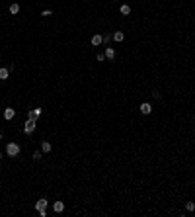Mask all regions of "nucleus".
I'll return each instance as SVG.
<instances>
[{
	"label": "nucleus",
	"mask_w": 195,
	"mask_h": 217,
	"mask_svg": "<svg viewBox=\"0 0 195 217\" xmlns=\"http://www.w3.org/2000/svg\"><path fill=\"white\" fill-rule=\"evenodd\" d=\"M39 116H41V108H35V110H29V113H27V118H31V119H37Z\"/></svg>",
	"instance_id": "nucleus-9"
},
{
	"label": "nucleus",
	"mask_w": 195,
	"mask_h": 217,
	"mask_svg": "<svg viewBox=\"0 0 195 217\" xmlns=\"http://www.w3.org/2000/svg\"><path fill=\"white\" fill-rule=\"evenodd\" d=\"M193 119H195V116H193Z\"/></svg>",
	"instance_id": "nucleus-23"
},
{
	"label": "nucleus",
	"mask_w": 195,
	"mask_h": 217,
	"mask_svg": "<svg viewBox=\"0 0 195 217\" xmlns=\"http://www.w3.org/2000/svg\"><path fill=\"white\" fill-rule=\"evenodd\" d=\"M14 116H16V110H14V108H6V110H4V119L10 121V119H14Z\"/></svg>",
	"instance_id": "nucleus-6"
},
{
	"label": "nucleus",
	"mask_w": 195,
	"mask_h": 217,
	"mask_svg": "<svg viewBox=\"0 0 195 217\" xmlns=\"http://www.w3.org/2000/svg\"><path fill=\"white\" fill-rule=\"evenodd\" d=\"M18 12H20V4H18V2L10 4V14H18Z\"/></svg>",
	"instance_id": "nucleus-14"
},
{
	"label": "nucleus",
	"mask_w": 195,
	"mask_h": 217,
	"mask_svg": "<svg viewBox=\"0 0 195 217\" xmlns=\"http://www.w3.org/2000/svg\"><path fill=\"white\" fill-rule=\"evenodd\" d=\"M10 74V69H0V80H6Z\"/></svg>",
	"instance_id": "nucleus-13"
},
{
	"label": "nucleus",
	"mask_w": 195,
	"mask_h": 217,
	"mask_svg": "<svg viewBox=\"0 0 195 217\" xmlns=\"http://www.w3.org/2000/svg\"><path fill=\"white\" fill-rule=\"evenodd\" d=\"M119 12L123 14V16H129V14H131V6H129V4H123V6L119 8Z\"/></svg>",
	"instance_id": "nucleus-11"
},
{
	"label": "nucleus",
	"mask_w": 195,
	"mask_h": 217,
	"mask_svg": "<svg viewBox=\"0 0 195 217\" xmlns=\"http://www.w3.org/2000/svg\"><path fill=\"white\" fill-rule=\"evenodd\" d=\"M6 155L8 157H18L20 155V145L18 143H8L6 145Z\"/></svg>",
	"instance_id": "nucleus-1"
},
{
	"label": "nucleus",
	"mask_w": 195,
	"mask_h": 217,
	"mask_svg": "<svg viewBox=\"0 0 195 217\" xmlns=\"http://www.w3.org/2000/svg\"><path fill=\"white\" fill-rule=\"evenodd\" d=\"M102 43H104V35L96 33V35L92 37V45H94V47H98V45H102Z\"/></svg>",
	"instance_id": "nucleus-5"
},
{
	"label": "nucleus",
	"mask_w": 195,
	"mask_h": 217,
	"mask_svg": "<svg viewBox=\"0 0 195 217\" xmlns=\"http://www.w3.org/2000/svg\"><path fill=\"white\" fill-rule=\"evenodd\" d=\"M31 157H33V160H39V158L43 157V151H41V149H39V151H35V153H33Z\"/></svg>",
	"instance_id": "nucleus-15"
},
{
	"label": "nucleus",
	"mask_w": 195,
	"mask_h": 217,
	"mask_svg": "<svg viewBox=\"0 0 195 217\" xmlns=\"http://www.w3.org/2000/svg\"><path fill=\"white\" fill-rule=\"evenodd\" d=\"M0 158H2V153H0Z\"/></svg>",
	"instance_id": "nucleus-22"
},
{
	"label": "nucleus",
	"mask_w": 195,
	"mask_h": 217,
	"mask_svg": "<svg viewBox=\"0 0 195 217\" xmlns=\"http://www.w3.org/2000/svg\"><path fill=\"white\" fill-rule=\"evenodd\" d=\"M41 16H53V12H51V10H43V12H41Z\"/></svg>",
	"instance_id": "nucleus-20"
},
{
	"label": "nucleus",
	"mask_w": 195,
	"mask_h": 217,
	"mask_svg": "<svg viewBox=\"0 0 195 217\" xmlns=\"http://www.w3.org/2000/svg\"><path fill=\"white\" fill-rule=\"evenodd\" d=\"M152 98H154V100H160V92H158V90H154V92H152Z\"/></svg>",
	"instance_id": "nucleus-19"
},
{
	"label": "nucleus",
	"mask_w": 195,
	"mask_h": 217,
	"mask_svg": "<svg viewBox=\"0 0 195 217\" xmlns=\"http://www.w3.org/2000/svg\"><path fill=\"white\" fill-rule=\"evenodd\" d=\"M0 141H2V131H0Z\"/></svg>",
	"instance_id": "nucleus-21"
},
{
	"label": "nucleus",
	"mask_w": 195,
	"mask_h": 217,
	"mask_svg": "<svg viewBox=\"0 0 195 217\" xmlns=\"http://www.w3.org/2000/svg\"><path fill=\"white\" fill-rule=\"evenodd\" d=\"M98 61H100V63L105 61V53H98Z\"/></svg>",
	"instance_id": "nucleus-18"
},
{
	"label": "nucleus",
	"mask_w": 195,
	"mask_h": 217,
	"mask_svg": "<svg viewBox=\"0 0 195 217\" xmlns=\"http://www.w3.org/2000/svg\"><path fill=\"white\" fill-rule=\"evenodd\" d=\"M41 151H43V153H51V143H49V141H43V143H41Z\"/></svg>",
	"instance_id": "nucleus-12"
},
{
	"label": "nucleus",
	"mask_w": 195,
	"mask_h": 217,
	"mask_svg": "<svg viewBox=\"0 0 195 217\" xmlns=\"http://www.w3.org/2000/svg\"><path fill=\"white\" fill-rule=\"evenodd\" d=\"M139 110H141V113H143V116H148V113L152 112V106H150V102H143Z\"/></svg>",
	"instance_id": "nucleus-4"
},
{
	"label": "nucleus",
	"mask_w": 195,
	"mask_h": 217,
	"mask_svg": "<svg viewBox=\"0 0 195 217\" xmlns=\"http://www.w3.org/2000/svg\"><path fill=\"white\" fill-rule=\"evenodd\" d=\"M35 121H37V119H31V118H27V121H26V127H24V131H26V135H31V133L35 131Z\"/></svg>",
	"instance_id": "nucleus-2"
},
{
	"label": "nucleus",
	"mask_w": 195,
	"mask_h": 217,
	"mask_svg": "<svg viewBox=\"0 0 195 217\" xmlns=\"http://www.w3.org/2000/svg\"><path fill=\"white\" fill-rule=\"evenodd\" d=\"M109 41H111V33H105V35H104V43H105V45H107Z\"/></svg>",
	"instance_id": "nucleus-17"
},
{
	"label": "nucleus",
	"mask_w": 195,
	"mask_h": 217,
	"mask_svg": "<svg viewBox=\"0 0 195 217\" xmlns=\"http://www.w3.org/2000/svg\"><path fill=\"white\" fill-rule=\"evenodd\" d=\"M185 211H195V204H193V202H187V204H185Z\"/></svg>",
	"instance_id": "nucleus-16"
},
{
	"label": "nucleus",
	"mask_w": 195,
	"mask_h": 217,
	"mask_svg": "<svg viewBox=\"0 0 195 217\" xmlns=\"http://www.w3.org/2000/svg\"><path fill=\"white\" fill-rule=\"evenodd\" d=\"M105 59H115V49H113V47H107V49H105Z\"/></svg>",
	"instance_id": "nucleus-10"
},
{
	"label": "nucleus",
	"mask_w": 195,
	"mask_h": 217,
	"mask_svg": "<svg viewBox=\"0 0 195 217\" xmlns=\"http://www.w3.org/2000/svg\"><path fill=\"white\" fill-rule=\"evenodd\" d=\"M53 211H55V213H61V211H65V204H63L61 200H58V202H55V204H53Z\"/></svg>",
	"instance_id": "nucleus-7"
},
{
	"label": "nucleus",
	"mask_w": 195,
	"mask_h": 217,
	"mask_svg": "<svg viewBox=\"0 0 195 217\" xmlns=\"http://www.w3.org/2000/svg\"><path fill=\"white\" fill-rule=\"evenodd\" d=\"M47 207H49V202H47L45 197H39L37 202H35V209L37 211H47Z\"/></svg>",
	"instance_id": "nucleus-3"
},
{
	"label": "nucleus",
	"mask_w": 195,
	"mask_h": 217,
	"mask_svg": "<svg viewBox=\"0 0 195 217\" xmlns=\"http://www.w3.org/2000/svg\"><path fill=\"white\" fill-rule=\"evenodd\" d=\"M111 37H113L117 43H121V41L125 39V33H123V32H113V33H111Z\"/></svg>",
	"instance_id": "nucleus-8"
}]
</instances>
